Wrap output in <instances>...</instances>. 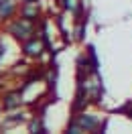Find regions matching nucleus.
<instances>
[{"instance_id": "1", "label": "nucleus", "mask_w": 132, "mask_h": 134, "mask_svg": "<svg viewBox=\"0 0 132 134\" xmlns=\"http://www.w3.org/2000/svg\"><path fill=\"white\" fill-rule=\"evenodd\" d=\"M8 31L14 35V37H18V39H25L26 35H31V25H29L26 20H18L14 25H10Z\"/></svg>"}, {"instance_id": "2", "label": "nucleus", "mask_w": 132, "mask_h": 134, "mask_svg": "<svg viewBox=\"0 0 132 134\" xmlns=\"http://www.w3.org/2000/svg\"><path fill=\"white\" fill-rule=\"evenodd\" d=\"M18 104H20V92H12V93H8V96L4 98V102H2V106H4L6 110L16 108Z\"/></svg>"}, {"instance_id": "3", "label": "nucleus", "mask_w": 132, "mask_h": 134, "mask_svg": "<svg viewBox=\"0 0 132 134\" xmlns=\"http://www.w3.org/2000/svg\"><path fill=\"white\" fill-rule=\"evenodd\" d=\"M41 43H37V41H31V43H26L25 45V51L29 53V55H39L41 53Z\"/></svg>"}, {"instance_id": "4", "label": "nucleus", "mask_w": 132, "mask_h": 134, "mask_svg": "<svg viewBox=\"0 0 132 134\" xmlns=\"http://www.w3.org/2000/svg\"><path fill=\"white\" fill-rule=\"evenodd\" d=\"M23 16H25L26 20H33V18H37V6L26 4L25 8H23Z\"/></svg>"}, {"instance_id": "5", "label": "nucleus", "mask_w": 132, "mask_h": 134, "mask_svg": "<svg viewBox=\"0 0 132 134\" xmlns=\"http://www.w3.org/2000/svg\"><path fill=\"white\" fill-rule=\"evenodd\" d=\"M79 126H83V128H94V126H96V118H90V116L79 118Z\"/></svg>"}, {"instance_id": "6", "label": "nucleus", "mask_w": 132, "mask_h": 134, "mask_svg": "<svg viewBox=\"0 0 132 134\" xmlns=\"http://www.w3.org/2000/svg\"><path fill=\"white\" fill-rule=\"evenodd\" d=\"M65 6H67V8H71V10L77 8V6H75V0H65Z\"/></svg>"}, {"instance_id": "7", "label": "nucleus", "mask_w": 132, "mask_h": 134, "mask_svg": "<svg viewBox=\"0 0 132 134\" xmlns=\"http://www.w3.org/2000/svg\"><path fill=\"white\" fill-rule=\"evenodd\" d=\"M31 130H41V124H39V122H31Z\"/></svg>"}, {"instance_id": "8", "label": "nucleus", "mask_w": 132, "mask_h": 134, "mask_svg": "<svg viewBox=\"0 0 132 134\" xmlns=\"http://www.w3.org/2000/svg\"><path fill=\"white\" fill-rule=\"evenodd\" d=\"M0 55H2V49H0Z\"/></svg>"}]
</instances>
